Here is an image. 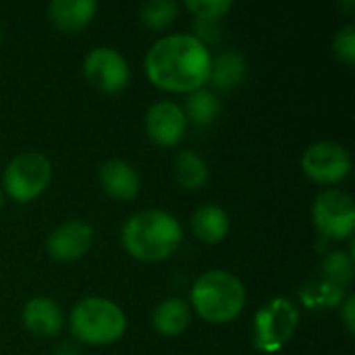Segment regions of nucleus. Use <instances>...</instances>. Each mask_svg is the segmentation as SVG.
<instances>
[{"instance_id": "1", "label": "nucleus", "mask_w": 355, "mask_h": 355, "mask_svg": "<svg viewBox=\"0 0 355 355\" xmlns=\"http://www.w3.org/2000/svg\"><path fill=\"white\" fill-rule=\"evenodd\" d=\"M212 56L196 35L175 33L152 44L146 54L148 79L168 92L191 94L210 77Z\"/></svg>"}, {"instance_id": "2", "label": "nucleus", "mask_w": 355, "mask_h": 355, "mask_svg": "<svg viewBox=\"0 0 355 355\" xmlns=\"http://www.w3.org/2000/svg\"><path fill=\"white\" fill-rule=\"evenodd\" d=\"M181 239L183 231L179 220L164 210H141L133 214L121 231L125 250L139 262L166 260L175 254Z\"/></svg>"}, {"instance_id": "3", "label": "nucleus", "mask_w": 355, "mask_h": 355, "mask_svg": "<svg viewBox=\"0 0 355 355\" xmlns=\"http://www.w3.org/2000/svg\"><path fill=\"white\" fill-rule=\"evenodd\" d=\"M191 306L206 322H231L245 306V287L227 270L204 272L191 287Z\"/></svg>"}, {"instance_id": "4", "label": "nucleus", "mask_w": 355, "mask_h": 355, "mask_svg": "<svg viewBox=\"0 0 355 355\" xmlns=\"http://www.w3.org/2000/svg\"><path fill=\"white\" fill-rule=\"evenodd\" d=\"M127 318L123 310L104 297H85L71 310V333L87 345H108L123 337Z\"/></svg>"}, {"instance_id": "5", "label": "nucleus", "mask_w": 355, "mask_h": 355, "mask_svg": "<svg viewBox=\"0 0 355 355\" xmlns=\"http://www.w3.org/2000/svg\"><path fill=\"white\" fill-rule=\"evenodd\" d=\"M300 324V312L295 304L285 297L270 300L254 320V345L264 354L281 352L293 337Z\"/></svg>"}, {"instance_id": "6", "label": "nucleus", "mask_w": 355, "mask_h": 355, "mask_svg": "<svg viewBox=\"0 0 355 355\" xmlns=\"http://www.w3.org/2000/svg\"><path fill=\"white\" fill-rule=\"evenodd\" d=\"M50 177H52V164L40 152H23L15 156L2 175L6 193L15 202L35 200L48 187Z\"/></svg>"}, {"instance_id": "7", "label": "nucleus", "mask_w": 355, "mask_h": 355, "mask_svg": "<svg viewBox=\"0 0 355 355\" xmlns=\"http://www.w3.org/2000/svg\"><path fill=\"white\" fill-rule=\"evenodd\" d=\"M316 229L331 239H347L355 229V204L341 189L322 191L312 208Z\"/></svg>"}, {"instance_id": "8", "label": "nucleus", "mask_w": 355, "mask_h": 355, "mask_svg": "<svg viewBox=\"0 0 355 355\" xmlns=\"http://www.w3.org/2000/svg\"><path fill=\"white\" fill-rule=\"evenodd\" d=\"M83 75L96 89L104 94H119L127 87L131 71L119 50L98 46L85 54Z\"/></svg>"}, {"instance_id": "9", "label": "nucleus", "mask_w": 355, "mask_h": 355, "mask_svg": "<svg viewBox=\"0 0 355 355\" xmlns=\"http://www.w3.org/2000/svg\"><path fill=\"white\" fill-rule=\"evenodd\" d=\"M304 173L316 183H339L352 171L349 152L339 141H316L302 156Z\"/></svg>"}, {"instance_id": "10", "label": "nucleus", "mask_w": 355, "mask_h": 355, "mask_svg": "<svg viewBox=\"0 0 355 355\" xmlns=\"http://www.w3.org/2000/svg\"><path fill=\"white\" fill-rule=\"evenodd\" d=\"M185 129H187V119L179 104L164 100L150 106L146 114V131L156 146L162 148L177 146L183 139Z\"/></svg>"}, {"instance_id": "11", "label": "nucleus", "mask_w": 355, "mask_h": 355, "mask_svg": "<svg viewBox=\"0 0 355 355\" xmlns=\"http://www.w3.org/2000/svg\"><path fill=\"white\" fill-rule=\"evenodd\" d=\"M94 243V229L85 220H67L58 225L46 241L48 254L56 262L79 260Z\"/></svg>"}, {"instance_id": "12", "label": "nucleus", "mask_w": 355, "mask_h": 355, "mask_svg": "<svg viewBox=\"0 0 355 355\" xmlns=\"http://www.w3.org/2000/svg\"><path fill=\"white\" fill-rule=\"evenodd\" d=\"M23 324L31 335L50 339L62 329V312L50 297H33L23 308Z\"/></svg>"}, {"instance_id": "13", "label": "nucleus", "mask_w": 355, "mask_h": 355, "mask_svg": "<svg viewBox=\"0 0 355 355\" xmlns=\"http://www.w3.org/2000/svg\"><path fill=\"white\" fill-rule=\"evenodd\" d=\"M100 185L114 200H133L139 193V175L125 160H108L100 166Z\"/></svg>"}, {"instance_id": "14", "label": "nucleus", "mask_w": 355, "mask_h": 355, "mask_svg": "<svg viewBox=\"0 0 355 355\" xmlns=\"http://www.w3.org/2000/svg\"><path fill=\"white\" fill-rule=\"evenodd\" d=\"M98 4L94 0H52L48 4V19L60 31H79L96 15Z\"/></svg>"}, {"instance_id": "15", "label": "nucleus", "mask_w": 355, "mask_h": 355, "mask_svg": "<svg viewBox=\"0 0 355 355\" xmlns=\"http://www.w3.org/2000/svg\"><path fill=\"white\" fill-rule=\"evenodd\" d=\"M193 235L204 243H218L229 233V216L218 206H200L191 216Z\"/></svg>"}, {"instance_id": "16", "label": "nucleus", "mask_w": 355, "mask_h": 355, "mask_svg": "<svg viewBox=\"0 0 355 355\" xmlns=\"http://www.w3.org/2000/svg\"><path fill=\"white\" fill-rule=\"evenodd\" d=\"M152 322L160 335L177 337L189 327V306L179 297H166L156 306Z\"/></svg>"}, {"instance_id": "17", "label": "nucleus", "mask_w": 355, "mask_h": 355, "mask_svg": "<svg viewBox=\"0 0 355 355\" xmlns=\"http://www.w3.org/2000/svg\"><path fill=\"white\" fill-rule=\"evenodd\" d=\"M245 73H248L245 58L235 50H225L223 54L212 58L208 81H212L214 87L218 89H231L245 79Z\"/></svg>"}, {"instance_id": "18", "label": "nucleus", "mask_w": 355, "mask_h": 355, "mask_svg": "<svg viewBox=\"0 0 355 355\" xmlns=\"http://www.w3.org/2000/svg\"><path fill=\"white\" fill-rule=\"evenodd\" d=\"M175 177L183 189H200L208 179L206 160L191 150L179 152L175 158Z\"/></svg>"}, {"instance_id": "19", "label": "nucleus", "mask_w": 355, "mask_h": 355, "mask_svg": "<svg viewBox=\"0 0 355 355\" xmlns=\"http://www.w3.org/2000/svg\"><path fill=\"white\" fill-rule=\"evenodd\" d=\"M183 112H185V119L193 121L196 125H210L220 112V102L212 92L200 87L189 94Z\"/></svg>"}, {"instance_id": "20", "label": "nucleus", "mask_w": 355, "mask_h": 355, "mask_svg": "<svg viewBox=\"0 0 355 355\" xmlns=\"http://www.w3.org/2000/svg\"><path fill=\"white\" fill-rule=\"evenodd\" d=\"M179 6L173 0H148L139 6V19L148 29H166L177 19Z\"/></svg>"}, {"instance_id": "21", "label": "nucleus", "mask_w": 355, "mask_h": 355, "mask_svg": "<svg viewBox=\"0 0 355 355\" xmlns=\"http://www.w3.org/2000/svg\"><path fill=\"white\" fill-rule=\"evenodd\" d=\"M345 295V289L329 283V281H314L302 289V300L308 308H331L337 306Z\"/></svg>"}, {"instance_id": "22", "label": "nucleus", "mask_w": 355, "mask_h": 355, "mask_svg": "<svg viewBox=\"0 0 355 355\" xmlns=\"http://www.w3.org/2000/svg\"><path fill=\"white\" fill-rule=\"evenodd\" d=\"M354 277V260L345 252H333L324 260V281L345 289Z\"/></svg>"}, {"instance_id": "23", "label": "nucleus", "mask_w": 355, "mask_h": 355, "mask_svg": "<svg viewBox=\"0 0 355 355\" xmlns=\"http://www.w3.org/2000/svg\"><path fill=\"white\" fill-rule=\"evenodd\" d=\"M185 6L202 21H218L233 8V2L231 0H187Z\"/></svg>"}, {"instance_id": "24", "label": "nucleus", "mask_w": 355, "mask_h": 355, "mask_svg": "<svg viewBox=\"0 0 355 355\" xmlns=\"http://www.w3.org/2000/svg\"><path fill=\"white\" fill-rule=\"evenodd\" d=\"M333 50L335 56L339 60H343L345 64H354L355 62V27L354 25H345L335 33L333 40Z\"/></svg>"}, {"instance_id": "25", "label": "nucleus", "mask_w": 355, "mask_h": 355, "mask_svg": "<svg viewBox=\"0 0 355 355\" xmlns=\"http://www.w3.org/2000/svg\"><path fill=\"white\" fill-rule=\"evenodd\" d=\"M196 37L202 42V44H206V42H216L218 40V25H216V21H202V19H198L196 21Z\"/></svg>"}, {"instance_id": "26", "label": "nucleus", "mask_w": 355, "mask_h": 355, "mask_svg": "<svg viewBox=\"0 0 355 355\" xmlns=\"http://www.w3.org/2000/svg\"><path fill=\"white\" fill-rule=\"evenodd\" d=\"M343 322L349 335H354L355 331V297L349 295L343 304Z\"/></svg>"}, {"instance_id": "27", "label": "nucleus", "mask_w": 355, "mask_h": 355, "mask_svg": "<svg viewBox=\"0 0 355 355\" xmlns=\"http://www.w3.org/2000/svg\"><path fill=\"white\" fill-rule=\"evenodd\" d=\"M54 355H79V347L77 345H73V343H62Z\"/></svg>"}, {"instance_id": "28", "label": "nucleus", "mask_w": 355, "mask_h": 355, "mask_svg": "<svg viewBox=\"0 0 355 355\" xmlns=\"http://www.w3.org/2000/svg\"><path fill=\"white\" fill-rule=\"evenodd\" d=\"M2 202H4V198H2V191H0V208H2Z\"/></svg>"}]
</instances>
